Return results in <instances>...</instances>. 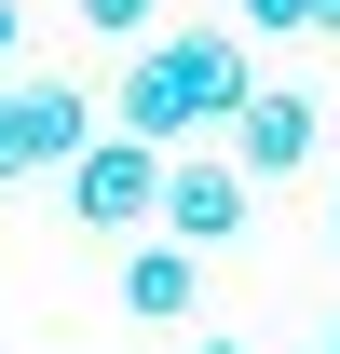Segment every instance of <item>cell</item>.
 Instances as JSON below:
<instances>
[{"mask_svg":"<svg viewBox=\"0 0 340 354\" xmlns=\"http://www.w3.org/2000/svg\"><path fill=\"white\" fill-rule=\"evenodd\" d=\"M14 41H28V14H14V0H0V68H14Z\"/></svg>","mask_w":340,"mask_h":354,"instance_id":"9c48e42d","label":"cell"},{"mask_svg":"<svg viewBox=\"0 0 340 354\" xmlns=\"http://www.w3.org/2000/svg\"><path fill=\"white\" fill-rule=\"evenodd\" d=\"M95 150V95L82 82H0V191L14 177H68Z\"/></svg>","mask_w":340,"mask_h":354,"instance_id":"3957f363","label":"cell"},{"mask_svg":"<svg viewBox=\"0 0 340 354\" xmlns=\"http://www.w3.org/2000/svg\"><path fill=\"white\" fill-rule=\"evenodd\" d=\"M164 164H177V150H150V136L109 123L55 191H68V218H82V232H150V218H164Z\"/></svg>","mask_w":340,"mask_h":354,"instance_id":"7a4b0ae2","label":"cell"},{"mask_svg":"<svg viewBox=\"0 0 340 354\" xmlns=\"http://www.w3.org/2000/svg\"><path fill=\"white\" fill-rule=\"evenodd\" d=\"M327 232H340V191H327Z\"/></svg>","mask_w":340,"mask_h":354,"instance_id":"7c38bea8","label":"cell"},{"mask_svg":"<svg viewBox=\"0 0 340 354\" xmlns=\"http://www.w3.org/2000/svg\"><path fill=\"white\" fill-rule=\"evenodd\" d=\"M313 41H340V0H313Z\"/></svg>","mask_w":340,"mask_h":354,"instance_id":"30bf717a","label":"cell"},{"mask_svg":"<svg viewBox=\"0 0 340 354\" xmlns=\"http://www.w3.org/2000/svg\"><path fill=\"white\" fill-rule=\"evenodd\" d=\"M313 136H327V123H313V95H299V82H258L245 109H232V164H245V177H299V164H313Z\"/></svg>","mask_w":340,"mask_h":354,"instance_id":"5b68a950","label":"cell"},{"mask_svg":"<svg viewBox=\"0 0 340 354\" xmlns=\"http://www.w3.org/2000/svg\"><path fill=\"white\" fill-rule=\"evenodd\" d=\"M245 191H258V177L232 164V150H177V164H164V218H150V232H164V245H232V232H245Z\"/></svg>","mask_w":340,"mask_h":354,"instance_id":"277c9868","label":"cell"},{"mask_svg":"<svg viewBox=\"0 0 340 354\" xmlns=\"http://www.w3.org/2000/svg\"><path fill=\"white\" fill-rule=\"evenodd\" d=\"M245 41H313V0H232Z\"/></svg>","mask_w":340,"mask_h":354,"instance_id":"52a82bcc","label":"cell"},{"mask_svg":"<svg viewBox=\"0 0 340 354\" xmlns=\"http://www.w3.org/2000/svg\"><path fill=\"white\" fill-rule=\"evenodd\" d=\"M258 95L245 68V28H164V41L123 55V95H109V123L150 136V150H191V136H232V109Z\"/></svg>","mask_w":340,"mask_h":354,"instance_id":"6da1fadb","label":"cell"},{"mask_svg":"<svg viewBox=\"0 0 340 354\" xmlns=\"http://www.w3.org/2000/svg\"><path fill=\"white\" fill-rule=\"evenodd\" d=\"M191 300H205V245H164V232H150V245L123 259V313L136 327H177Z\"/></svg>","mask_w":340,"mask_h":354,"instance_id":"8992f818","label":"cell"},{"mask_svg":"<svg viewBox=\"0 0 340 354\" xmlns=\"http://www.w3.org/2000/svg\"><path fill=\"white\" fill-rule=\"evenodd\" d=\"M150 14H164V0H82V28H109V41H136Z\"/></svg>","mask_w":340,"mask_h":354,"instance_id":"ba28073f","label":"cell"},{"mask_svg":"<svg viewBox=\"0 0 340 354\" xmlns=\"http://www.w3.org/2000/svg\"><path fill=\"white\" fill-rule=\"evenodd\" d=\"M191 354H245V341H191Z\"/></svg>","mask_w":340,"mask_h":354,"instance_id":"8fae6325","label":"cell"}]
</instances>
